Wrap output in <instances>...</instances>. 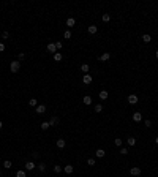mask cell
Returning <instances> with one entry per match:
<instances>
[{
	"instance_id": "1",
	"label": "cell",
	"mask_w": 158,
	"mask_h": 177,
	"mask_svg": "<svg viewBox=\"0 0 158 177\" xmlns=\"http://www.w3.org/2000/svg\"><path fill=\"white\" fill-rule=\"evenodd\" d=\"M19 68H21V62H19V60H13V62L10 63V70H11V73H18Z\"/></svg>"
},
{
	"instance_id": "2",
	"label": "cell",
	"mask_w": 158,
	"mask_h": 177,
	"mask_svg": "<svg viewBox=\"0 0 158 177\" xmlns=\"http://www.w3.org/2000/svg\"><path fill=\"white\" fill-rule=\"evenodd\" d=\"M130 174H131L133 177H139L141 174H142V171H141V168L134 166V168H131V169H130Z\"/></svg>"
},
{
	"instance_id": "3",
	"label": "cell",
	"mask_w": 158,
	"mask_h": 177,
	"mask_svg": "<svg viewBox=\"0 0 158 177\" xmlns=\"http://www.w3.org/2000/svg\"><path fill=\"white\" fill-rule=\"evenodd\" d=\"M82 82H84V84H85V85L92 84V76H90L89 73H87V74H84V76H82Z\"/></svg>"
},
{
	"instance_id": "4",
	"label": "cell",
	"mask_w": 158,
	"mask_h": 177,
	"mask_svg": "<svg viewBox=\"0 0 158 177\" xmlns=\"http://www.w3.org/2000/svg\"><path fill=\"white\" fill-rule=\"evenodd\" d=\"M24 168H25V171H33V169L36 168V165H35V163H33V161H27Z\"/></svg>"
},
{
	"instance_id": "5",
	"label": "cell",
	"mask_w": 158,
	"mask_h": 177,
	"mask_svg": "<svg viewBox=\"0 0 158 177\" xmlns=\"http://www.w3.org/2000/svg\"><path fill=\"white\" fill-rule=\"evenodd\" d=\"M46 49H48V52H51V54H55V52H57L55 43H49V44H48V48H46Z\"/></svg>"
},
{
	"instance_id": "6",
	"label": "cell",
	"mask_w": 158,
	"mask_h": 177,
	"mask_svg": "<svg viewBox=\"0 0 158 177\" xmlns=\"http://www.w3.org/2000/svg\"><path fill=\"white\" fill-rule=\"evenodd\" d=\"M98 96H100V100H101V101H105V100H107L109 93H107V90H101V92L98 93Z\"/></svg>"
},
{
	"instance_id": "7",
	"label": "cell",
	"mask_w": 158,
	"mask_h": 177,
	"mask_svg": "<svg viewBox=\"0 0 158 177\" xmlns=\"http://www.w3.org/2000/svg\"><path fill=\"white\" fill-rule=\"evenodd\" d=\"M35 111H36V114H44V112H46V106L44 104H38Z\"/></svg>"
},
{
	"instance_id": "8",
	"label": "cell",
	"mask_w": 158,
	"mask_h": 177,
	"mask_svg": "<svg viewBox=\"0 0 158 177\" xmlns=\"http://www.w3.org/2000/svg\"><path fill=\"white\" fill-rule=\"evenodd\" d=\"M87 32H89L90 35H95V33L98 32V27H96V25H89V27H87Z\"/></svg>"
},
{
	"instance_id": "9",
	"label": "cell",
	"mask_w": 158,
	"mask_h": 177,
	"mask_svg": "<svg viewBox=\"0 0 158 177\" xmlns=\"http://www.w3.org/2000/svg\"><path fill=\"white\" fill-rule=\"evenodd\" d=\"M128 103H130V104H136V103H137V96L133 95V93H131V95H128Z\"/></svg>"
},
{
	"instance_id": "10",
	"label": "cell",
	"mask_w": 158,
	"mask_h": 177,
	"mask_svg": "<svg viewBox=\"0 0 158 177\" xmlns=\"http://www.w3.org/2000/svg\"><path fill=\"white\" fill-rule=\"evenodd\" d=\"M76 25V19L74 18H68L66 19V27H74Z\"/></svg>"
},
{
	"instance_id": "11",
	"label": "cell",
	"mask_w": 158,
	"mask_h": 177,
	"mask_svg": "<svg viewBox=\"0 0 158 177\" xmlns=\"http://www.w3.org/2000/svg\"><path fill=\"white\" fill-rule=\"evenodd\" d=\"M63 171H65V174H73L74 168H73V165H66L65 168H63Z\"/></svg>"
},
{
	"instance_id": "12",
	"label": "cell",
	"mask_w": 158,
	"mask_h": 177,
	"mask_svg": "<svg viewBox=\"0 0 158 177\" xmlns=\"http://www.w3.org/2000/svg\"><path fill=\"white\" fill-rule=\"evenodd\" d=\"M133 120H134V122H141V120H142V114H141L139 111L134 112V114H133Z\"/></svg>"
},
{
	"instance_id": "13",
	"label": "cell",
	"mask_w": 158,
	"mask_h": 177,
	"mask_svg": "<svg viewBox=\"0 0 158 177\" xmlns=\"http://www.w3.org/2000/svg\"><path fill=\"white\" fill-rule=\"evenodd\" d=\"M65 146H66L65 139H57V147L59 149H65Z\"/></svg>"
},
{
	"instance_id": "14",
	"label": "cell",
	"mask_w": 158,
	"mask_h": 177,
	"mask_svg": "<svg viewBox=\"0 0 158 177\" xmlns=\"http://www.w3.org/2000/svg\"><path fill=\"white\" fill-rule=\"evenodd\" d=\"M82 101H84V104H87V106H90L92 104V96H89V95H85L82 98Z\"/></svg>"
},
{
	"instance_id": "15",
	"label": "cell",
	"mask_w": 158,
	"mask_h": 177,
	"mask_svg": "<svg viewBox=\"0 0 158 177\" xmlns=\"http://www.w3.org/2000/svg\"><path fill=\"white\" fill-rule=\"evenodd\" d=\"M109 59H111V54H109V52H105L103 55H100V60H101V62H107Z\"/></svg>"
},
{
	"instance_id": "16",
	"label": "cell",
	"mask_w": 158,
	"mask_h": 177,
	"mask_svg": "<svg viewBox=\"0 0 158 177\" xmlns=\"http://www.w3.org/2000/svg\"><path fill=\"white\" fill-rule=\"evenodd\" d=\"M89 70H90V66H89V63H82V65H81V71L82 73H89Z\"/></svg>"
},
{
	"instance_id": "17",
	"label": "cell",
	"mask_w": 158,
	"mask_h": 177,
	"mask_svg": "<svg viewBox=\"0 0 158 177\" xmlns=\"http://www.w3.org/2000/svg\"><path fill=\"white\" fill-rule=\"evenodd\" d=\"M57 123H59V117H54V115H52V117L49 119V125L54 126V125H57Z\"/></svg>"
},
{
	"instance_id": "18",
	"label": "cell",
	"mask_w": 158,
	"mask_h": 177,
	"mask_svg": "<svg viewBox=\"0 0 158 177\" xmlns=\"http://www.w3.org/2000/svg\"><path fill=\"white\" fill-rule=\"evenodd\" d=\"M142 41L144 43H150V41H152V36H150L149 33H144V35H142Z\"/></svg>"
},
{
	"instance_id": "19",
	"label": "cell",
	"mask_w": 158,
	"mask_h": 177,
	"mask_svg": "<svg viewBox=\"0 0 158 177\" xmlns=\"http://www.w3.org/2000/svg\"><path fill=\"white\" fill-rule=\"evenodd\" d=\"M126 144H128L130 147H133V146H136V138H128V139H126Z\"/></svg>"
},
{
	"instance_id": "20",
	"label": "cell",
	"mask_w": 158,
	"mask_h": 177,
	"mask_svg": "<svg viewBox=\"0 0 158 177\" xmlns=\"http://www.w3.org/2000/svg\"><path fill=\"white\" fill-rule=\"evenodd\" d=\"M29 106H33V108H36V106H38V100L30 98V100H29Z\"/></svg>"
},
{
	"instance_id": "21",
	"label": "cell",
	"mask_w": 158,
	"mask_h": 177,
	"mask_svg": "<svg viewBox=\"0 0 158 177\" xmlns=\"http://www.w3.org/2000/svg\"><path fill=\"white\" fill-rule=\"evenodd\" d=\"M36 169H38L40 172H44V169H46V165H44V163H38V165H36Z\"/></svg>"
},
{
	"instance_id": "22",
	"label": "cell",
	"mask_w": 158,
	"mask_h": 177,
	"mask_svg": "<svg viewBox=\"0 0 158 177\" xmlns=\"http://www.w3.org/2000/svg\"><path fill=\"white\" fill-rule=\"evenodd\" d=\"M95 153H96V156H98V158H103L106 152H105V150H103V149H96V152H95Z\"/></svg>"
},
{
	"instance_id": "23",
	"label": "cell",
	"mask_w": 158,
	"mask_h": 177,
	"mask_svg": "<svg viewBox=\"0 0 158 177\" xmlns=\"http://www.w3.org/2000/svg\"><path fill=\"white\" fill-rule=\"evenodd\" d=\"M62 59H63V55L60 54V52H55V54H54V60H55V62H60Z\"/></svg>"
},
{
	"instance_id": "24",
	"label": "cell",
	"mask_w": 158,
	"mask_h": 177,
	"mask_svg": "<svg viewBox=\"0 0 158 177\" xmlns=\"http://www.w3.org/2000/svg\"><path fill=\"white\" fill-rule=\"evenodd\" d=\"M101 19H103V22H109V21H111V14H107V13H105V14L101 16Z\"/></svg>"
},
{
	"instance_id": "25",
	"label": "cell",
	"mask_w": 158,
	"mask_h": 177,
	"mask_svg": "<svg viewBox=\"0 0 158 177\" xmlns=\"http://www.w3.org/2000/svg\"><path fill=\"white\" fill-rule=\"evenodd\" d=\"M13 166V163L10 161V160H5V161H3V168H6V169H10Z\"/></svg>"
},
{
	"instance_id": "26",
	"label": "cell",
	"mask_w": 158,
	"mask_h": 177,
	"mask_svg": "<svg viewBox=\"0 0 158 177\" xmlns=\"http://www.w3.org/2000/svg\"><path fill=\"white\" fill-rule=\"evenodd\" d=\"M54 171H55L57 174H59V172H62V171H63V168H62L60 165H54Z\"/></svg>"
},
{
	"instance_id": "27",
	"label": "cell",
	"mask_w": 158,
	"mask_h": 177,
	"mask_svg": "<svg viewBox=\"0 0 158 177\" xmlns=\"http://www.w3.org/2000/svg\"><path fill=\"white\" fill-rule=\"evenodd\" d=\"M49 126H51V125H49V122H43V123H41V130H44V131L49 128Z\"/></svg>"
},
{
	"instance_id": "28",
	"label": "cell",
	"mask_w": 158,
	"mask_h": 177,
	"mask_svg": "<svg viewBox=\"0 0 158 177\" xmlns=\"http://www.w3.org/2000/svg\"><path fill=\"white\" fill-rule=\"evenodd\" d=\"M63 38L70 40V38H71V32H70V30H65V33H63Z\"/></svg>"
},
{
	"instance_id": "29",
	"label": "cell",
	"mask_w": 158,
	"mask_h": 177,
	"mask_svg": "<svg viewBox=\"0 0 158 177\" xmlns=\"http://www.w3.org/2000/svg\"><path fill=\"white\" fill-rule=\"evenodd\" d=\"M16 177H27V174H25V171H18L16 172Z\"/></svg>"
},
{
	"instance_id": "30",
	"label": "cell",
	"mask_w": 158,
	"mask_h": 177,
	"mask_svg": "<svg viewBox=\"0 0 158 177\" xmlns=\"http://www.w3.org/2000/svg\"><path fill=\"white\" fill-rule=\"evenodd\" d=\"M114 144H116L117 147H122V139H119V138H117V139H114Z\"/></svg>"
},
{
	"instance_id": "31",
	"label": "cell",
	"mask_w": 158,
	"mask_h": 177,
	"mask_svg": "<svg viewBox=\"0 0 158 177\" xmlns=\"http://www.w3.org/2000/svg\"><path fill=\"white\" fill-rule=\"evenodd\" d=\"M103 111V104H95V112H101Z\"/></svg>"
},
{
	"instance_id": "32",
	"label": "cell",
	"mask_w": 158,
	"mask_h": 177,
	"mask_svg": "<svg viewBox=\"0 0 158 177\" xmlns=\"http://www.w3.org/2000/svg\"><path fill=\"white\" fill-rule=\"evenodd\" d=\"M87 165H89V166H95V160H93V158H89V160H87Z\"/></svg>"
},
{
	"instance_id": "33",
	"label": "cell",
	"mask_w": 158,
	"mask_h": 177,
	"mask_svg": "<svg viewBox=\"0 0 158 177\" xmlns=\"http://www.w3.org/2000/svg\"><path fill=\"white\" fill-rule=\"evenodd\" d=\"M120 153H122V155H126V153H128V149H126V147H122V149H120Z\"/></svg>"
},
{
	"instance_id": "34",
	"label": "cell",
	"mask_w": 158,
	"mask_h": 177,
	"mask_svg": "<svg viewBox=\"0 0 158 177\" xmlns=\"http://www.w3.org/2000/svg\"><path fill=\"white\" fill-rule=\"evenodd\" d=\"M62 46H63L62 41H57V43H55V48H57V49H62Z\"/></svg>"
},
{
	"instance_id": "35",
	"label": "cell",
	"mask_w": 158,
	"mask_h": 177,
	"mask_svg": "<svg viewBox=\"0 0 158 177\" xmlns=\"http://www.w3.org/2000/svg\"><path fill=\"white\" fill-rule=\"evenodd\" d=\"M144 125L149 128V126H152V122H150V120H146V122H144Z\"/></svg>"
},
{
	"instance_id": "36",
	"label": "cell",
	"mask_w": 158,
	"mask_h": 177,
	"mask_svg": "<svg viewBox=\"0 0 158 177\" xmlns=\"http://www.w3.org/2000/svg\"><path fill=\"white\" fill-rule=\"evenodd\" d=\"M2 38H3V40L8 38V32H3V33H2Z\"/></svg>"
},
{
	"instance_id": "37",
	"label": "cell",
	"mask_w": 158,
	"mask_h": 177,
	"mask_svg": "<svg viewBox=\"0 0 158 177\" xmlns=\"http://www.w3.org/2000/svg\"><path fill=\"white\" fill-rule=\"evenodd\" d=\"M5 51V44H3V43H0V52H3Z\"/></svg>"
},
{
	"instance_id": "38",
	"label": "cell",
	"mask_w": 158,
	"mask_h": 177,
	"mask_svg": "<svg viewBox=\"0 0 158 177\" xmlns=\"http://www.w3.org/2000/svg\"><path fill=\"white\" fill-rule=\"evenodd\" d=\"M24 57H25V54H24V52H21V54H19V60H22Z\"/></svg>"
},
{
	"instance_id": "39",
	"label": "cell",
	"mask_w": 158,
	"mask_h": 177,
	"mask_svg": "<svg viewBox=\"0 0 158 177\" xmlns=\"http://www.w3.org/2000/svg\"><path fill=\"white\" fill-rule=\"evenodd\" d=\"M155 57H157V59H158V51H155Z\"/></svg>"
},
{
	"instance_id": "40",
	"label": "cell",
	"mask_w": 158,
	"mask_h": 177,
	"mask_svg": "<svg viewBox=\"0 0 158 177\" xmlns=\"http://www.w3.org/2000/svg\"><path fill=\"white\" fill-rule=\"evenodd\" d=\"M2 128H3V123H2V122H0V130H2Z\"/></svg>"
},
{
	"instance_id": "41",
	"label": "cell",
	"mask_w": 158,
	"mask_h": 177,
	"mask_svg": "<svg viewBox=\"0 0 158 177\" xmlns=\"http://www.w3.org/2000/svg\"><path fill=\"white\" fill-rule=\"evenodd\" d=\"M155 144H158V138H155Z\"/></svg>"
},
{
	"instance_id": "42",
	"label": "cell",
	"mask_w": 158,
	"mask_h": 177,
	"mask_svg": "<svg viewBox=\"0 0 158 177\" xmlns=\"http://www.w3.org/2000/svg\"><path fill=\"white\" fill-rule=\"evenodd\" d=\"M0 163H2V158H0Z\"/></svg>"
},
{
	"instance_id": "43",
	"label": "cell",
	"mask_w": 158,
	"mask_h": 177,
	"mask_svg": "<svg viewBox=\"0 0 158 177\" xmlns=\"http://www.w3.org/2000/svg\"><path fill=\"white\" fill-rule=\"evenodd\" d=\"M0 176H2V171H0Z\"/></svg>"
}]
</instances>
